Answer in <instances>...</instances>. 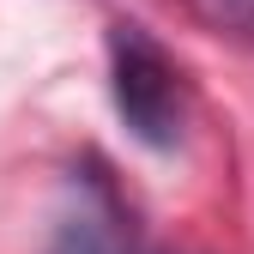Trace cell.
<instances>
[{
	"mask_svg": "<svg viewBox=\"0 0 254 254\" xmlns=\"http://www.w3.org/2000/svg\"><path fill=\"white\" fill-rule=\"evenodd\" d=\"M55 254H121L115 212H91V206H79V218H67V224H61Z\"/></svg>",
	"mask_w": 254,
	"mask_h": 254,
	"instance_id": "7a4b0ae2",
	"label": "cell"
},
{
	"mask_svg": "<svg viewBox=\"0 0 254 254\" xmlns=\"http://www.w3.org/2000/svg\"><path fill=\"white\" fill-rule=\"evenodd\" d=\"M109 91L115 109L127 121V133L151 151H170L182 139L188 121V91H182V67L170 61V49L151 37L145 24L115 18L109 24Z\"/></svg>",
	"mask_w": 254,
	"mask_h": 254,
	"instance_id": "6da1fadb",
	"label": "cell"
},
{
	"mask_svg": "<svg viewBox=\"0 0 254 254\" xmlns=\"http://www.w3.org/2000/svg\"><path fill=\"white\" fill-rule=\"evenodd\" d=\"M194 6L212 24H230V30H242V37H254V0H194Z\"/></svg>",
	"mask_w": 254,
	"mask_h": 254,
	"instance_id": "3957f363",
	"label": "cell"
}]
</instances>
